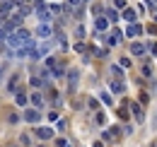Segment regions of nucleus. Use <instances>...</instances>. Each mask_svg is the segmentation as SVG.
Returning <instances> with one entry per match:
<instances>
[{
	"label": "nucleus",
	"mask_w": 157,
	"mask_h": 147,
	"mask_svg": "<svg viewBox=\"0 0 157 147\" xmlns=\"http://www.w3.org/2000/svg\"><path fill=\"white\" fill-rule=\"evenodd\" d=\"M131 51H133V53H136V55L145 53V48H143V43H133V46H131Z\"/></svg>",
	"instance_id": "4"
},
{
	"label": "nucleus",
	"mask_w": 157,
	"mask_h": 147,
	"mask_svg": "<svg viewBox=\"0 0 157 147\" xmlns=\"http://www.w3.org/2000/svg\"><path fill=\"white\" fill-rule=\"evenodd\" d=\"M36 135H39V138H44V140H48V138H51V130L41 128V130H36Z\"/></svg>",
	"instance_id": "6"
},
{
	"label": "nucleus",
	"mask_w": 157,
	"mask_h": 147,
	"mask_svg": "<svg viewBox=\"0 0 157 147\" xmlns=\"http://www.w3.org/2000/svg\"><path fill=\"white\" fill-rule=\"evenodd\" d=\"M17 7V0H0V15H7Z\"/></svg>",
	"instance_id": "2"
},
{
	"label": "nucleus",
	"mask_w": 157,
	"mask_h": 147,
	"mask_svg": "<svg viewBox=\"0 0 157 147\" xmlns=\"http://www.w3.org/2000/svg\"><path fill=\"white\" fill-rule=\"evenodd\" d=\"M32 104H34V106H41V96H39V94L32 96Z\"/></svg>",
	"instance_id": "7"
},
{
	"label": "nucleus",
	"mask_w": 157,
	"mask_h": 147,
	"mask_svg": "<svg viewBox=\"0 0 157 147\" xmlns=\"http://www.w3.org/2000/svg\"><path fill=\"white\" fill-rule=\"evenodd\" d=\"M24 118H27L29 123H36V121H39V113H36V111H27V113H24Z\"/></svg>",
	"instance_id": "3"
},
{
	"label": "nucleus",
	"mask_w": 157,
	"mask_h": 147,
	"mask_svg": "<svg viewBox=\"0 0 157 147\" xmlns=\"http://www.w3.org/2000/svg\"><path fill=\"white\" fill-rule=\"evenodd\" d=\"M48 34H51L48 24H41V27H39V36H48Z\"/></svg>",
	"instance_id": "5"
},
{
	"label": "nucleus",
	"mask_w": 157,
	"mask_h": 147,
	"mask_svg": "<svg viewBox=\"0 0 157 147\" xmlns=\"http://www.w3.org/2000/svg\"><path fill=\"white\" fill-rule=\"evenodd\" d=\"M32 87H44V82H41L39 77H34V80H32Z\"/></svg>",
	"instance_id": "9"
},
{
	"label": "nucleus",
	"mask_w": 157,
	"mask_h": 147,
	"mask_svg": "<svg viewBox=\"0 0 157 147\" xmlns=\"http://www.w3.org/2000/svg\"><path fill=\"white\" fill-rule=\"evenodd\" d=\"M75 82H78V73H70V87H75Z\"/></svg>",
	"instance_id": "8"
},
{
	"label": "nucleus",
	"mask_w": 157,
	"mask_h": 147,
	"mask_svg": "<svg viewBox=\"0 0 157 147\" xmlns=\"http://www.w3.org/2000/svg\"><path fill=\"white\" fill-rule=\"evenodd\" d=\"M82 2H87V0H70V5H82Z\"/></svg>",
	"instance_id": "11"
},
{
	"label": "nucleus",
	"mask_w": 157,
	"mask_h": 147,
	"mask_svg": "<svg viewBox=\"0 0 157 147\" xmlns=\"http://www.w3.org/2000/svg\"><path fill=\"white\" fill-rule=\"evenodd\" d=\"M29 39H32V34H29L27 29H20V27H17V32H15V34L10 32V36H7V46H12V48H20V46H24Z\"/></svg>",
	"instance_id": "1"
},
{
	"label": "nucleus",
	"mask_w": 157,
	"mask_h": 147,
	"mask_svg": "<svg viewBox=\"0 0 157 147\" xmlns=\"http://www.w3.org/2000/svg\"><path fill=\"white\" fill-rule=\"evenodd\" d=\"M97 29H106V19H97Z\"/></svg>",
	"instance_id": "10"
}]
</instances>
